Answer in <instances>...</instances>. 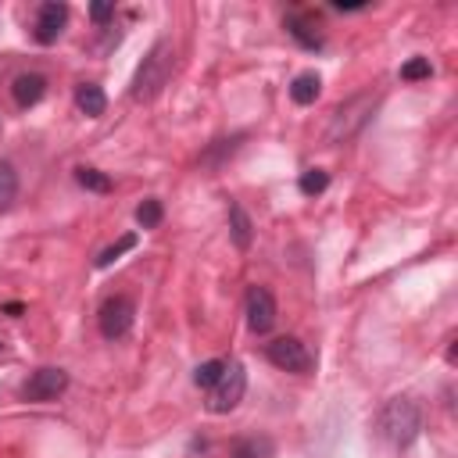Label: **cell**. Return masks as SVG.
Returning <instances> with one entry per match:
<instances>
[{
    "label": "cell",
    "instance_id": "cell-1",
    "mask_svg": "<svg viewBox=\"0 0 458 458\" xmlns=\"http://www.w3.org/2000/svg\"><path fill=\"white\" fill-rule=\"evenodd\" d=\"M172 68H175L172 39H157V43L147 50V57L140 61V68H136V75H132V82H129V97L140 100V104H143V100H154V97L168 86Z\"/></svg>",
    "mask_w": 458,
    "mask_h": 458
},
{
    "label": "cell",
    "instance_id": "cell-8",
    "mask_svg": "<svg viewBox=\"0 0 458 458\" xmlns=\"http://www.w3.org/2000/svg\"><path fill=\"white\" fill-rule=\"evenodd\" d=\"M64 25H68V4L47 0V4H39V11H36L32 39H36L39 47H50V43H57V36L64 32Z\"/></svg>",
    "mask_w": 458,
    "mask_h": 458
},
{
    "label": "cell",
    "instance_id": "cell-25",
    "mask_svg": "<svg viewBox=\"0 0 458 458\" xmlns=\"http://www.w3.org/2000/svg\"><path fill=\"white\" fill-rule=\"evenodd\" d=\"M365 7H369V4H344V0L333 4V11H365Z\"/></svg>",
    "mask_w": 458,
    "mask_h": 458
},
{
    "label": "cell",
    "instance_id": "cell-22",
    "mask_svg": "<svg viewBox=\"0 0 458 458\" xmlns=\"http://www.w3.org/2000/svg\"><path fill=\"white\" fill-rule=\"evenodd\" d=\"M161 218H165V208H161L157 197H147V200L136 208V222H140V229H157Z\"/></svg>",
    "mask_w": 458,
    "mask_h": 458
},
{
    "label": "cell",
    "instance_id": "cell-13",
    "mask_svg": "<svg viewBox=\"0 0 458 458\" xmlns=\"http://www.w3.org/2000/svg\"><path fill=\"white\" fill-rule=\"evenodd\" d=\"M75 107L86 114V118H100L107 111V97L97 82H79L75 86Z\"/></svg>",
    "mask_w": 458,
    "mask_h": 458
},
{
    "label": "cell",
    "instance_id": "cell-4",
    "mask_svg": "<svg viewBox=\"0 0 458 458\" xmlns=\"http://www.w3.org/2000/svg\"><path fill=\"white\" fill-rule=\"evenodd\" d=\"M243 394H247V369H243L240 361H229L225 372L218 376V383L208 390L204 408H208L211 415H225V411H233V408L243 401Z\"/></svg>",
    "mask_w": 458,
    "mask_h": 458
},
{
    "label": "cell",
    "instance_id": "cell-2",
    "mask_svg": "<svg viewBox=\"0 0 458 458\" xmlns=\"http://www.w3.org/2000/svg\"><path fill=\"white\" fill-rule=\"evenodd\" d=\"M376 426H379L383 440H390L394 447H408V444L422 433V408H419L411 397L397 394V397H390V401L379 408Z\"/></svg>",
    "mask_w": 458,
    "mask_h": 458
},
{
    "label": "cell",
    "instance_id": "cell-12",
    "mask_svg": "<svg viewBox=\"0 0 458 458\" xmlns=\"http://www.w3.org/2000/svg\"><path fill=\"white\" fill-rule=\"evenodd\" d=\"M229 236H233L236 250H250V243H254V225H250V215L243 211L240 200L229 204Z\"/></svg>",
    "mask_w": 458,
    "mask_h": 458
},
{
    "label": "cell",
    "instance_id": "cell-24",
    "mask_svg": "<svg viewBox=\"0 0 458 458\" xmlns=\"http://www.w3.org/2000/svg\"><path fill=\"white\" fill-rule=\"evenodd\" d=\"M89 18H93L97 25L111 21V18H114V4H89Z\"/></svg>",
    "mask_w": 458,
    "mask_h": 458
},
{
    "label": "cell",
    "instance_id": "cell-28",
    "mask_svg": "<svg viewBox=\"0 0 458 458\" xmlns=\"http://www.w3.org/2000/svg\"><path fill=\"white\" fill-rule=\"evenodd\" d=\"M0 351H4V344H0Z\"/></svg>",
    "mask_w": 458,
    "mask_h": 458
},
{
    "label": "cell",
    "instance_id": "cell-17",
    "mask_svg": "<svg viewBox=\"0 0 458 458\" xmlns=\"http://www.w3.org/2000/svg\"><path fill=\"white\" fill-rule=\"evenodd\" d=\"M132 247H136V233H125V236H118L111 247H104V250L97 254V261H93V265H97V268H111V265H114L125 250H132Z\"/></svg>",
    "mask_w": 458,
    "mask_h": 458
},
{
    "label": "cell",
    "instance_id": "cell-16",
    "mask_svg": "<svg viewBox=\"0 0 458 458\" xmlns=\"http://www.w3.org/2000/svg\"><path fill=\"white\" fill-rule=\"evenodd\" d=\"M75 182L82 186V190H93V193H111L114 190V179L107 175V172H100V168H75Z\"/></svg>",
    "mask_w": 458,
    "mask_h": 458
},
{
    "label": "cell",
    "instance_id": "cell-9",
    "mask_svg": "<svg viewBox=\"0 0 458 458\" xmlns=\"http://www.w3.org/2000/svg\"><path fill=\"white\" fill-rule=\"evenodd\" d=\"M276 297L268 286H250L247 290V326L254 333H268L276 326Z\"/></svg>",
    "mask_w": 458,
    "mask_h": 458
},
{
    "label": "cell",
    "instance_id": "cell-11",
    "mask_svg": "<svg viewBox=\"0 0 458 458\" xmlns=\"http://www.w3.org/2000/svg\"><path fill=\"white\" fill-rule=\"evenodd\" d=\"M43 93H47V75H39V72H21V75H14V82H11V97H14L18 107L39 104Z\"/></svg>",
    "mask_w": 458,
    "mask_h": 458
},
{
    "label": "cell",
    "instance_id": "cell-20",
    "mask_svg": "<svg viewBox=\"0 0 458 458\" xmlns=\"http://www.w3.org/2000/svg\"><path fill=\"white\" fill-rule=\"evenodd\" d=\"M240 140H243V136H229V140H215V143H211V147L204 150V157H200V161H204V165H211V168H218V165H222V161H225V157H229V154H233V150L240 147Z\"/></svg>",
    "mask_w": 458,
    "mask_h": 458
},
{
    "label": "cell",
    "instance_id": "cell-27",
    "mask_svg": "<svg viewBox=\"0 0 458 458\" xmlns=\"http://www.w3.org/2000/svg\"><path fill=\"white\" fill-rule=\"evenodd\" d=\"M4 311H7V315H21V311H25V304H18V301H11V304H4Z\"/></svg>",
    "mask_w": 458,
    "mask_h": 458
},
{
    "label": "cell",
    "instance_id": "cell-18",
    "mask_svg": "<svg viewBox=\"0 0 458 458\" xmlns=\"http://www.w3.org/2000/svg\"><path fill=\"white\" fill-rule=\"evenodd\" d=\"M18 197V172L11 161H0V211H7Z\"/></svg>",
    "mask_w": 458,
    "mask_h": 458
},
{
    "label": "cell",
    "instance_id": "cell-6",
    "mask_svg": "<svg viewBox=\"0 0 458 458\" xmlns=\"http://www.w3.org/2000/svg\"><path fill=\"white\" fill-rule=\"evenodd\" d=\"M265 358L283 372H308L311 369V351L297 336H276L272 344H265Z\"/></svg>",
    "mask_w": 458,
    "mask_h": 458
},
{
    "label": "cell",
    "instance_id": "cell-15",
    "mask_svg": "<svg viewBox=\"0 0 458 458\" xmlns=\"http://www.w3.org/2000/svg\"><path fill=\"white\" fill-rule=\"evenodd\" d=\"M272 454H276V444L268 437H240L229 447V458H272Z\"/></svg>",
    "mask_w": 458,
    "mask_h": 458
},
{
    "label": "cell",
    "instance_id": "cell-23",
    "mask_svg": "<svg viewBox=\"0 0 458 458\" xmlns=\"http://www.w3.org/2000/svg\"><path fill=\"white\" fill-rule=\"evenodd\" d=\"M429 75H433L429 57H408V61L401 64V79H404V82H419V79H429Z\"/></svg>",
    "mask_w": 458,
    "mask_h": 458
},
{
    "label": "cell",
    "instance_id": "cell-10",
    "mask_svg": "<svg viewBox=\"0 0 458 458\" xmlns=\"http://www.w3.org/2000/svg\"><path fill=\"white\" fill-rule=\"evenodd\" d=\"M283 29H286V36H290L293 43H301L304 50H322V43H326L318 18L308 14V11H290V14L283 18Z\"/></svg>",
    "mask_w": 458,
    "mask_h": 458
},
{
    "label": "cell",
    "instance_id": "cell-19",
    "mask_svg": "<svg viewBox=\"0 0 458 458\" xmlns=\"http://www.w3.org/2000/svg\"><path fill=\"white\" fill-rule=\"evenodd\" d=\"M225 365H229L225 358H211V361H200V365L193 369V383H197V386H204V390H211V386L218 383V376L225 372Z\"/></svg>",
    "mask_w": 458,
    "mask_h": 458
},
{
    "label": "cell",
    "instance_id": "cell-21",
    "mask_svg": "<svg viewBox=\"0 0 458 458\" xmlns=\"http://www.w3.org/2000/svg\"><path fill=\"white\" fill-rule=\"evenodd\" d=\"M297 186H301L304 197H318V193H326V186H329V172H322V168H308V172H301Z\"/></svg>",
    "mask_w": 458,
    "mask_h": 458
},
{
    "label": "cell",
    "instance_id": "cell-7",
    "mask_svg": "<svg viewBox=\"0 0 458 458\" xmlns=\"http://www.w3.org/2000/svg\"><path fill=\"white\" fill-rule=\"evenodd\" d=\"M64 390H68V372L57 365H43L29 376V383L21 386V397L32 404H43V401H57Z\"/></svg>",
    "mask_w": 458,
    "mask_h": 458
},
{
    "label": "cell",
    "instance_id": "cell-3",
    "mask_svg": "<svg viewBox=\"0 0 458 458\" xmlns=\"http://www.w3.org/2000/svg\"><path fill=\"white\" fill-rule=\"evenodd\" d=\"M379 97L376 93H358L351 100H344L333 118H329V129H326V143H347L354 140L369 122H372V111H376Z\"/></svg>",
    "mask_w": 458,
    "mask_h": 458
},
{
    "label": "cell",
    "instance_id": "cell-14",
    "mask_svg": "<svg viewBox=\"0 0 458 458\" xmlns=\"http://www.w3.org/2000/svg\"><path fill=\"white\" fill-rule=\"evenodd\" d=\"M318 93H322V79H318L315 72H301V75H293V82H290V100H293V104L308 107V104L318 100Z\"/></svg>",
    "mask_w": 458,
    "mask_h": 458
},
{
    "label": "cell",
    "instance_id": "cell-5",
    "mask_svg": "<svg viewBox=\"0 0 458 458\" xmlns=\"http://www.w3.org/2000/svg\"><path fill=\"white\" fill-rule=\"evenodd\" d=\"M132 318H136V304L129 293H111L100 311H97V326H100V336L104 340H125L129 329H132Z\"/></svg>",
    "mask_w": 458,
    "mask_h": 458
},
{
    "label": "cell",
    "instance_id": "cell-26",
    "mask_svg": "<svg viewBox=\"0 0 458 458\" xmlns=\"http://www.w3.org/2000/svg\"><path fill=\"white\" fill-rule=\"evenodd\" d=\"M458 361V347H454V336L447 340V365H454Z\"/></svg>",
    "mask_w": 458,
    "mask_h": 458
}]
</instances>
